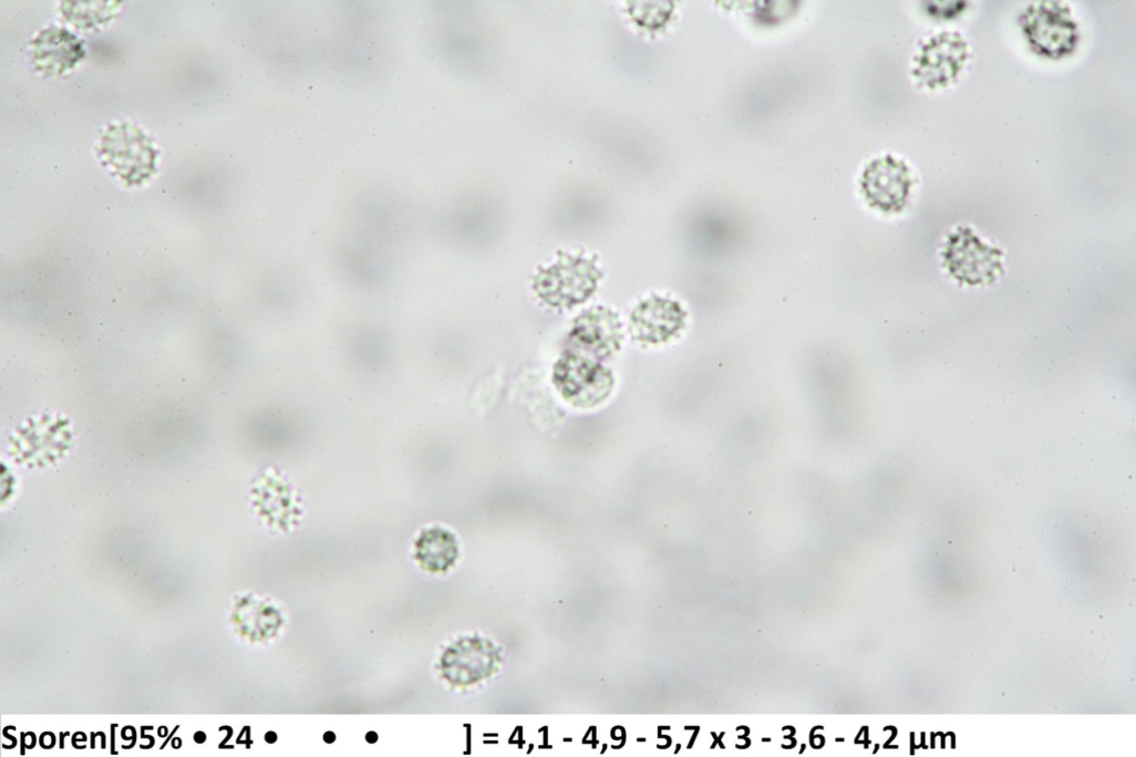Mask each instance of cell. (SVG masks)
I'll use <instances>...</instances> for the list:
<instances>
[{
  "mask_svg": "<svg viewBox=\"0 0 1136 757\" xmlns=\"http://www.w3.org/2000/svg\"><path fill=\"white\" fill-rule=\"evenodd\" d=\"M967 51V43L960 35H938L922 49L916 75L929 89L946 87L962 69L968 56Z\"/></svg>",
  "mask_w": 1136,
  "mask_h": 757,
  "instance_id": "3957f363",
  "label": "cell"
},
{
  "mask_svg": "<svg viewBox=\"0 0 1136 757\" xmlns=\"http://www.w3.org/2000/svg\"><path fill=\"white\" fill-rule=\"evenodd\" d=\"M911 186L907 167L891 157L874 163L865 173L867 197L882 210L900 209Z\"/></svg>",
  "mask_w": 1136,
  "mask_h": 757,
  "instance_id": "277c9868",
  "label": "cell"
},
{
  "mask_svg": "<svg viewBox=\"0 0 1136 757\" xmlns=\"http://www.w3.org/2000/svg\"><path fill=\"white\" fill-rule=\"evenodd\" d=\"M417 559L425 569L441 571L447 568L456 556L453 537L443 530L425 531L416 545Z\"/></svg>",
  "mask_w": 1136,
  "mask_h": 757,
  "instance_id": "52a82bcc",
  "label": "cell"
},
{
  "mask_svg": "<svg viewBox=\"0 0 1136 757\" xmlns=\"http://www.w3.org/2000/svg\"><path fill=\"white\" fill-rule=\"evenodd\" d=\"M1022 28L1033 49L1051 59L1071 53L1077 41L1070 11L1054 2L1030 7L1022 17Z\"/></svg>",
  "mask_w": 1136,
  "mask_h": 757,
  "instance_id": "6da1fadb",
  "label": "cell"
},
{
  "mask_svg": "<svg viewBox=\"0 0 1136 757\" xmlns=\"http://www.w3.org/2000/svg\"><path fill=\"white\" fill-rule=\"evenodd\" d=\"M326 743L331 744L335 740V734L333 732H327L323 736Z\"/></svg>",
  "mask_w": 1136,
  "mask_h": 757,
  "instance_id": "ba28073f",
  "label": "cell"
},
{
  "mask_svg": "<svg viewBox=\"0 0 1136 757\" xmlns=\"http://www.w3.org/2000/svg\"><path fill=\"white\" fill-rule=\"evenodd\" d=\"M277 738H278V737H277V734H276L275 732H269V733H268V734L266 735V740H267L268 743H270V744H271V743H275V742L277 740Z\"/></svg>",
  "mask_w": 1136,
  "mask_h": 757,
  "instance_id": "30bf717a",
  "label": "cell"
},
{
  "mask_svg": "<svg viewBox=\"0 0 1136 757\" xmlns=\"http://www.w3.org/2000/svg\"><path fill=\"white\" fill-rule=\"evenodd\" d=\"M1000 256V251L983 245L969 229H962L951 236L946 261L957 279L975 284L994 279L1001 269Z\"/></svg>",
  "mask_w": 1136,
  "mask_h": 757,
  "instance_id": "7a4b0ae2",
  "label": "cell"
},
{
  "mask_svg": "<svg viewBox=\"0 0 1136 757\" xmlns=\"http://www.w3.org/2000/svg\"><path fill=\"white\" fill-rule=\"evenodd\" d=\"M365 738H366V740H368L369 743L373 744V743H375V742L378 740V738H379V737H378V734H376L375 732H369V733L366 734V737H365Z\"/></svg>",
  "mask_w": 1136,
  "mask_h": 757,
  "instance_id": "9c48e42d",
  "label": "cell"
},
{
  "mask_svg": "<svg viewBox=\"0 0 1136 757\" xmlns=\"http://www.w3.org/2000/svg\"><path fill=\"white\" fill-rule=\"evenodd\" d=\"M685 314L678 303L653 298L643 303L634 314L639 332L658 341L675 332L683 324Z\"/></svg>",
  "mask_w": 1136,
  "mask_h": 757,
  "instance_id": "8992f818",
  "label": "cell"
},
{
  "mask_svg": "<svg viewBox=\"0 0 1136 757\" xmlns=\"http://www.w3.org/2000/svg\"><path fill=\"white\" fill-rule=\"evenodd\" d=\"M596 281V272L588 263L570 261V263L544 271L538 278L536 287L562 283L544 294L543 298L555 305L558 303L570 305L572 301L576 303L588 298L595 289Z\"/></svg>",
  "mask_w": 1136,
  "mask_h": 757,
  "instance_id": "5b68a950",
  "label": "cell"
},
{
  "mask_svg": "<svg viewBox=\"0 0 1136 757\" xmlns=\"http://www.w3.org/2000/svg\"><path fill=\"white\" fill-rule=\"evenodd\" d=\"M195 740L199 744L204 743L206 740V734L203 732L197 733L195 735Z\"/></svg>",
  "mask_w": 1136,
  "mask_h": 757,
  "instance_id": "8fae6325",
  "label": "cell"
}]
</instances>
